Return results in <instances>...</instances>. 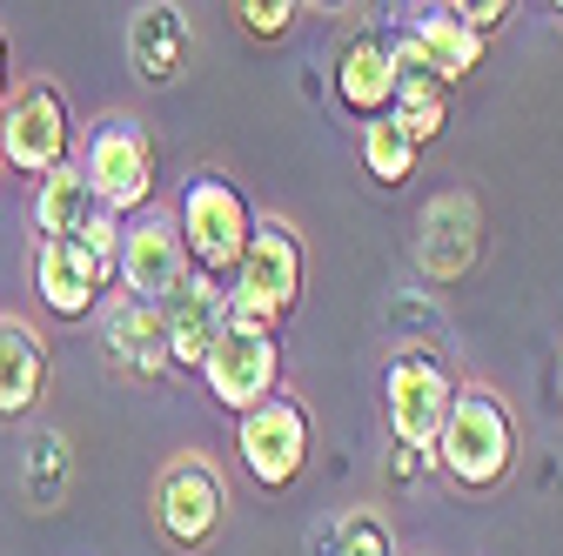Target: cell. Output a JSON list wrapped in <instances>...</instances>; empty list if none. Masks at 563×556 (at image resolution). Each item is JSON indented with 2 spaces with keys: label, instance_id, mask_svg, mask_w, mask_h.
Instances as JSON below:
<instances>
[{
  "label": "cell",
  "instance_id": "e0dca14e",
  "mask_svg": "<svg viewBox=\"0 0 563 556\" xmlns=\"http://www.w3.org/2000/svg\"><path fill=\"white\" fill-rule=\"evenodd\" d=\"M335 101L356 114V121H376L396 108V41L383 34H349L342 54H335Z\"/></svg>",
  "mask_w": 563,
  "mask_h": 556
},
{
  "label": "cell",
  "instance_id": "5b68a950",
  "mask_svg": "<svg viewBox=\"0 0 563 556\" xmlns=\"http://www.w3.org/2000/svg\"><path fill=\"white\" fill-rule=\"evenodd\" d=\"M450 409H456V376L443 369V356H430V349H396L389 356L383 415H389V436L402 449H437Z\"/></svg>",
  "mask_w": 563,
  "mask_h": 556
},
{
  "label": "cell",
  "instance_id": "603a6c76",
  "mask_svg": "<svg viewBox=\"0 0 563 556\" xmlns=\"http://www.w3.org/2000/svg\"><path fill=\"white\" fill-rule=\"evenodd\" d=\"M229 8H235V27L249 41H282V34L302 21L309 0H229Z\"/></svg>",
  "mask_w": 563,
  "mask_h": 556
},
{
  "label": "cell",
  "instance_id": "52a82bcc",
  "mask_svg": "<svg viewBox=\"0 0 563 556\" xmlns=\"http://www.w3.org/2000/svg\"><path fill=\"white\" fill-rule=\"evenodd\" d=\"M309 449H316V423L296 396H268L262 409L235 415V456L262 490H289L309 469Z\"/></svg>",
  "mask_w": 563,
  "mask_h": 556
},
{
  "label": "cell",
  "instance_id": "d4e9b609",
  "mask_svg": "<svg viewBox=\"0 0 563 556\" xmlns=\"http://www.w3.org/2000/svg\"><path fill=\"white\" fill-rule=\"evenodd\" d=\"M8 101H14V75H8V34H0V114H8Z\"/></svg>",
  "mask_w": 563,
  "mask_h": 556
},
{
  "label": "cell",
  "instance_id": "9a60e30c",
  "mask_svg": "<svg viewBox=\"0 0 563 556\" xmlns=\"http://www.w3.org/2000/svg\"><path fill=\"white\" fill-rule=\"evenodd\" d=\"M188 60H195L188 14L175 8V0H141V8L128 14V67L148 88H168V81L188 75Z\"/></svg>",
  "mask_w": 563,
  "mask_h": 556
},
{
  "label": "cell",
  "instance_id": "5bb4252c",
  "mask_svg": "<svg viewBox=\"0 0 563 556\" xmlns=\"http://www.w3.org/2000/svg\"><path fill=\"white\" fill-rule=\"evenodd\" d=\"M162 329H168V356H175V369H195L201 376V363H208V349L222 342V329H229V289H222V275H188V282L162 302Z\"/></svg>",
  "mask_w": 563,
  "mask_h": 556
},
{
  "label": "cell",
  "instance_id": "ffe728a7",
  "mask_svg": "<svg viewBox=\"0 0 563 556\" xmlns=\"http://www.w3.org/2000/svg\"><path fill=\"white\" fill-rule=\"evenodd\" d=\"M67 476H75L67 436H60V430H34V436H27V456H21L27 510H60V503H67Z\"/></svg>",
  "mask_w": 563,
  "mask_h": 556
},
{
  "label": "cell",
  "instance_id": "4316f807",
  "mask_svg": "<svg viewBox=\"0 0 563 556\" xmlns=\"http://www.w3.org/2000/svg\"><path fill=\"white\" fill-rule=\"evenodd\" d=\"M550 8H556V14H563V0H550Z\"/></svg>",
  "mask_w": 563,
  "mask_h": 556
},
{
  "label": "cell",
  "instance_id": "8992f818",
  "mask_svg": "<svg viewBox=\"0 0 563 556\" xmlns=\"http://www.w3.org/2000/svg\"><path fill=\"white\" fill-rule=\"evenodd\" d=\"M75 155V114H67V94L41 75V81H21L8 114H0V162L14 175H54Z\"/></svg>",
  "mask_w": 563,
  "mask_h": 556
},
{
  "label": "cell",
  "instance_id": "d6986e66",
  "mask_svg": "<svg viewBox=\"0 0 563 556\" xmlns=\"http://www.w3.org/2000/svg\"><path fill=\"white\" fill-rule=\"evenodd\" d=\"M409 41L422 47L430 75L450 88V81H470L476 67H483V41H489V34H476L456 8H422V14L409 21Z\"/></svg>",
  "mask_w": 563,
  "mask_h": 556
},
{
  "label": "cell",
  "instance_id": "4fadbf2b",
  "mask_svg": "<svg viewBox=\"0 0 563 556\" xmlns=\"http://www.w3.org/2000/svg\"><path fill=\"white\" fill-rule=\"evenodd\" d=\"M483 255V208L470 194H437L416 215V262L430 282H463Z\"/></svg>",
  "mask_w": 563,
  "mask_h": 556
},
{
  "label": "cell",
  "instance_id": "484cf974",
  "mask_svg": "<svg viewBox=\"0 0 563 556\" xmlns=\"http://www.w3.org/2000/svg\"><path fill=\"white\" fill-rule=\"evenodd\" d=\"M316 8H322V14H356L363 0H316Z\"/></svg>",
  "mask_w": 563,
  "mask_h": 556
},
{
  "label": "cell",
  "instance_id": "277c9868",
  "mask_svg": "<svg viewBox=\"0 0 563 556\" xmlns=\"http://www.w3.org/2000/svg\"><path fill=\"white\" fill-rule=\"evenodd\" d=\"M75 168L95 181V194L114 208L121 222L155 208V134L141 127L134 114H101Z\"/></svg>",
  "mask_w": 563,
  "mask_h": 556
},
{
  "label": "cell",
  "instance_id": "9c48e42d",
  "mask_svg": "<svg viewBox=\"0 0 563 556\" xmlns=\"http://www.w3.org/2000/svg\"><path fill=\"white\" fill-rule=\"evenodd\" d=\"M302 282H309V248H302V235L282 222V215H262L242 268L229 275V296L282 322V315L302 302Z\"/></svg>",
  "mask_w": 563,
  "mask_h": 556
},
{
  "label": "cell",
  "instance_id": "ba28073f",
  "mask_svg": "<svg viewBox=\"0 0 563 556\" xmlns=\"http://www.w3.org/2000/svg\"><path fill=\"white\" fill-rule=\"evenodd\" d=\"M201 382H208V402L229 409V415H249V409H262L268 396H282V342H275V329H242V322H229L222 342H216V349H208V363H201Z\"/></svg>",
  "mask_w": 563,
  "mask_h": 556
},
{
  "label": "cell",
  "instance_id": "2e32d148",
  "mask_svg": "<svg viewBox=\"0 0 563 556\" xmlns=\"http://www.w3.org/2000/svg\"><path fill=\"white\" fill-rule=\"evenodd\" d=\"M27 215H34V229H41V235H67V242H88L95 229L121 222L114 208L95 194V181H88L75 162L34 181V194H27Z\"/></svg>",
  "mask_w": 563,
  "mask_h": 556
},
{
  "label": "cell",
  "instance_id": "cb8c5ba5",
  "mask_svg": "<svg viewBox=\"0 0 563 556\" xmlns=\"http://www.w3.org/2000/svg\"><path fill=\"white\" fill-rule=\"evenodd\" d=\"M443 8H456L476 34H497L504 21H510V8H517V0H443Z\"/></svg>",
  "mask_w": 563,
  "mask_h": 556
},
{
  "label": "cell",
  "instance_id": "7c38bea8",
  "mask_svg": "<svg viewBox=\"0 0 563 556\" xmlns=\"http://www.w3.org/2000/svg\"><path fill=\"white\" fill-rule=\"evenodd\" d=\"M101 349H108V363H114L121 376H134V382H162V376L175 369L162 309L141 302V296H128V289H114V296L101 302Z\"/></svg>",
  "mask_w": 563,
  "mask_h": 556
},
{
  "label": "cell",
  "instance_id": "7a4b0ae2",
  "mask_svg": "<svg viewBox=\"0 0 563 556\" xmlns=\"http://www.w3.org/2000/svg\"><path fill=\"white\" fill-rule=\"evenodd\" d=\"M148 510H155V536L175 556H201L229 523V476H222V463L201 456V449H175L155 469Z\"/></svg>",
  "mask_w": 563,
  "mask_h": 556
},
{
  "label": "cell",
  "instance_id": "6da1fadb",
  "mask_svg": "<svg viewBox=\"0 0 563 556\" xmlns=\"http://www.w3.org/2000/svg\"><path fill=\"white\" fill-rule=\"evenodd\" d=\"M437 469L470 497H489V490L510 482V469H517V423H510V409H504L497 389L456 382V409H450V423L437 436Z\"/></svg>",
  "mask_w": 563,
  "mask_h": 556
},
{
  "label": "cell",
  "instance_id": "44dd1931",
  "mask_svg": "<svg viewBox=\"0 0 563 556\" xmlns=\"http://www.w3.org/2000/svg\"><path fill=\"white\" fill-rule=\"evenodd\" d=\"M416 155H422V142H416L396 114L363 121V168H369L376 188H402V181L416 175Z\"/></svg>",
  "mask_w": 563,
  "mask_h": 556
},
{
  "label": "cell",
  "instance_id": "7402d4cb",
  "mask_svg": "<svg viewBox=\"0 0 563 556\" xmlns=\"http://www.w3.org/2000/svg\"><path fill=\"white\" fill-rule=\"evenodd\" d=\"M316 556H396V536L376 510H342L335 523H322V536H309Z\"/></svg>",
  "mask_w": 563,
  "mask_h": 556
},
{
  "label": "cell",
  "instance_id": "30bf717a",
  "mask_svg": "<svg viewBox=\"0 0 563 556\" xmlns=\"http://www.w3.org/2000/svg\"><path fill=\"white\" fill-rule=\"evenodd\" d=\"M27 282H34V296L47 302V315H60V322H88V315L114 296L108 282H121V275H114V262L95 255L88 242L41 235L34 255H27Z\"/></svg>",
  "mask_w": 563,
  "mask_h": 556
},
{
  "label": "cell",
  "instance_id": "ac0fdd59",
  "mask_svg": "<svg viewBox=\"0 0 563 556\" xmlns=\"http://www.w3.org/2000/svg\"><path fill=\"white\" fill-rule=\"evenodd\" d=\"M47 389V342L34 322L21 315H0V423L27 415Z\"/></svg>",
  "mask_w": 563,
  "mask_h": 556
},
{
  "label": "cell",
  "instance_id": "8fae6325",
  "mask_svg": "<svg viewBox=\"0 0 563 556\" xmlns=\"http://www.w3.org/2000/svg\"><path fill=\"white\" fill-rule=\"evenodd\" d=\"M114 275H121V289H128V296H141V302H155V309H162V302L188 282V275H195L175 215H162V208H148V215H128Z\"/></svg>",
  "mask_w": 563,
  "mask_h": 556
},
{
  "label": "cell",
  "instance_id": "3957f363",
  "mask_svg": "<svg viewBox=\"0 0 563 556\" xmlns=\"http://www.w3.org/2000/svg\"><path fill=\"white\" fill-rule=\"evenodd\" d=\"M255 222L262 215L249 208V194L222 168H195L188 188H181V201H175V229H181L188 262L201 275H235L242 255H249V242H255Z\"/></svg>",
  "mask_w": 563,
  "mask_h": 556
}]
</instances>
